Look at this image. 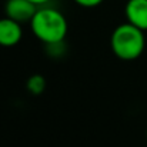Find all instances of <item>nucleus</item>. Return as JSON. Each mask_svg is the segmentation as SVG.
I'll return each mask as SVG.
<instances>
[{
  "label": "nucleus",
  "mask_w": 147,
  "mask_h": 147,
  "mask_svg": "<svg viewBox=\"0 0 147 147\" xmlns=\"http://www.w3.org/2000/svg\"><path fill=\"white\" fill-rule=\"evenodd\" d=\"M147 39L144 32L131 23L117 26L110 37V46L114 56L121 60H136L144 51Z\"/></svg>",
  "instance_id": "obj_2"
},
{
  "label": "nucleus",
  "mask_w": 147,
  "mask_h": 147,
  "mask_svg": "<svg viewBox=\"0 0 147 147\" xmlns=\"http://www.w3.org/2000/svg\"><path fill=\"white\" fill-rule=\"evenodd\" d=\"M124 14L129 23L143 32L147 30V0H127Z\"/></svg>",
  "instance_id": "obj_5"
},
{
  "label": "nucleus",
  "mask_w": 147,
  "mask_h": 147,
  "mask_svg": "<svg viewBox=\"0 0 147 147\" xmlns=\"http://www.w3.org/2000/svg\"><path fill=\"white\" fill-rule=\"evenodd\" d=\"M30 1H32V3H34L36 6H39V7H40V6L47 4V3H49V1H51V0H30Z\"/></svg>",
  "instance_id": "obj_8"
},
{
  "label": "nucleus",
  "mask_w": 147,
  "mask_h": 147,
  "mask_svg": "<svg viewBox=\"0 0 147 147\" xmlns=\"http://www.w3.org/2000/svg\"><path fill=\"white\" fill-rule=\"evenodd\" d=\"M79 6L82 7H87V9H92V7H97L100 6L104 0H74Z\"/></svg>",
  "instance_id": "obj_7"
},
{
  "label": "nucleus",
  "mask_w": 147,
  "mask_h": 147,
  "mask_svg": "<svg viewBox=\"0 0 147 147\" xmlns=\"http://www.w3.org/2000/svg\"><path fill=\"white\" fill-rule=\"evenodd\" d=\"M26 89L29 90V93H32L34 96H39L46 89V79L42 74H33V76H30L27 79Z\"/></svg>",
  "instance_id": "obj_6"
},
{
  "label": "nucleus",
  "mask_w": 147,
  "mask_h": 147,
  "mask_svg": "<svg viewBox=\"0 0 147 147\" xmlns=\"http://www.w3.org/2000/svg\"><path fill=\"white\" fill-rule=\"evenodd\" d=\"M23 30L22 24L10 17L0 19V46L1 47H13L19 45L22 40Z\"/></svg>",
  "instance_id": "obj_4"
},
{
  "label": "nucleus",
  "mask_w": 147,
  "mask_h": 147,
  "mask_svg": "<svg viewBox=\"0 0 147 147\" xmlns=\"http://www.w3.org/2000/svg\"><path fill=\"white\" fill-rule=\"evenodd\" d=\"M29 24L32 33L46 46L64 42L69 29L67 20L61 11L53 7H43V6L37 9L36 14L33 16Z\"/></svg>",
  "instance_id": "obj_1"
},
{
  "label": "nucleus",
  "mask_w": 147,
  "mask_h": 147,
  "mask_svg": "<svg viewBox=\"0 0 147 147\" xmlns=\"http://www.w3.org/2000/svg\"><path fill=\"white\" fill-rule=\"evenodd\" d=\"M146 137H147V131H146Z\"/></svg>",
  "instance_id": "obj_9"
},
{
  "label": "nucleus",
  "mask_w": 147,
  "mask_h": 147,
  "mask_svg": "<svg viewBox=\"0 0 147 147\" xmlns=\"http://www.w3.org/2000/svg\"><path fill=\"white\" fill-rule=\"evenodd\" d=\"M37 9L39 6L32 3L30 0H7L4 6L6 16L19 22L20 24L30 23Z\"/></svg>",
  "instance_id": "obj_3"
}]
</instances>
